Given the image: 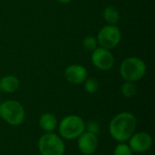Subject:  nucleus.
Returning a JSON list of instances; mask_svg holds the SVG:
<instances>
[{"instance_id":"nucleus-1","label":"nucleus","mask_w":155,"mask_h":155,"mask_svg":"<svg viewBox=\"0 0 155 155\" xmlns=\"http://www.w3.org/2000/svg\"><path fill=\"white\" fill-rule=\"evenodd\" d=\"M136 124V118L133 114L123 112L114 116L110 122L109 133L117 142L124 143L134 134Z\"/></svg>"},{"instance_id":"nucleus-2","label":"nucleus","mask_w":155,"mask_h":155,"mask_svg":"<svg viewBox=\"0 0 155 155\" xmlns=\"http://www.w3.org/2000/svg\"><path fill=\"white\" fill-rule=\"evenodd\" d=\"M120 74L125 81H139L146 74L145 63L138 57H128L121 64Z\"/></svg>"},{"instance_id":"nucleus-3","label":"nucleus","mask_w":155,"mask_h":155,"mask_svg":"<svg viewBox=\"0 0 155 155\" xmlns=\"http://www.w3.org/2000/svg\"><path fill=\"white\" fill-rule=\"evenodd\" d=\"M25 109L17 101L9 100L0 104V117L10 125L21 124L25 120Z\"/></svg>"},{"instance_id":"nucleus-4","label":"nucleus","mask_w":155,"mask_h":155,"mask_svg":"<svg viewBox=\"0 0 155 155\" xmlns=\"http://www.w3.org/2000/svg\"><path fill=\"white\" fill-rule=\"evenodd\" d=\"M84 132H85V124L83 118L77 115H67L59 124V134L66 140L78 138Z\"/></svg>"},{"instance_id":"nucleus-5","label":"nucleus","mask_w":155,"mask_h":155,"mask_svg":"<svg viewBox=\"0 0 155 155\" xmlns=\"http://www.w3.org/2000/svg\"><path fill=\"white\" fill-rule=\"evenodd\" d=\"M38 149L41 155H64L65 146L63 140L57 134L46 133L40 137Z\"/></svg>"},{"instance_id":"nucleus-6","label":"nucleus","mask_w":155,"mask_h":155,"mask_svg":"<svg viewBox=\"0 0 155 155\" xmlns=\"http://www.w3.org/2000/svg\"><path fill=\"white\" fill-rule=\"evenodd\" d=\"M96 39L100 47L111 50L119 45L122 39V34L118 26L107 25L99 31Z\"/></svg>"},{"instance_id":"nucleus-7","label":"nucleus","mask_w":155,"mask_h":155,"mask_svg":"<svg viewBox=\"0 0 155 155\" xmlns=\"http://www.w3.org/2000/svg\"><path fill=\"white\" fill-rule=\"evenodd\" d=\"M92 63L96 68L107 71L114 66V57L110 50L103 47H97L92 52Z\"/></svg>"},{"instance_id":"nucleus-8","label":"nucleus","mask_w":155,"mask_h":155,"mask_svg":"<svg viewBox=\"0 0 155 155\" xmlns=\"http://www.w3.org/2000/svg\"><path fill=\"white\" fill-rule=\"evenodd\" d=\"M129 146L131 150L137 153H142L149 151L153 146L152 136L145 132L134 134L129 139Z\"/></svg>"},{"instance_id":"nucleus-9","label":"nucleus","mask_w":155,"mask_h":155,"mask_svg":"<svg viewBox=\"0 0 155 155\" xmlns=\"http://www.w3.org/2000/svg\"><path fill=\"white\" fill-rule=\"evenodd\" d=\"M78 149L84 155L93 154L98 147V137L96 134L84 132L78 137Z\"/></svg>"},{"instance_id":"nucleus-10","label":"nucleus","mask_w":155,"mask_h":155,"mask_svg":"<svg viewBox=\"0 0 155 155\" xmlns=\"http://www.w3.org/2000/svg\"><path fill=\"white\" fill-rule=\"evenodd\" d=\"M64 77L71 84H80L87 78V70L81 64H72L65 69Z\"/></svg>"},{"instance_id":"nucleus-11","label":"nucleus","mask_w":155,"mask_h":155,"mask_svg":"<svg viewBox=\"0 0 155 155\" xmlns=\"http://www.w3.org/2000/svg\"><path fill=\"white\" fill-rule=\"evenodd\" d=\"M19 88V80L15 75H5L0 79V90L5 93H15Z\"/></svg>"},{"instance_id":"nucleus-12","label":"nucleus","mask_w":155,"mask_h":155,"mask_svg":"<svg viewBox=\"0 0 155 155\" xmlns=\"http://www.w3.org/2000/svg\"><path fill=\"white\" fill-rule=\"evenodd\" d=\"M39 125L46 133H52L57 126V119L53 114L45 113L39 119Z\"/></svg>"},{"instance_id":"nucleus-13","label":"nucleus","mask_w":155,"mask_h":155,"mask_svg":"<svg viewBox=\"0 0 155 155\" xmlns=\"http://www.w3.org/2000/svg\"><path fill=\"white\" fill-rule=\"evenodd\" d=\"M104 19L108 23V25H115L120 20V13L114 6H107L103 12Z\"/></svg>"},{"instance_id":"nucleus-14","label":"nucleus","mask_w":155,"mask_h":155,"mask_svg":"<svg viewBox=\"0 0 155 155\" xmlns=\"http://www.w3.org/2000/svg\"><path fill=\"white\" fill-rule=\"evenodd\" d=\"M121 91H122V94H123V95L124 97L131 98V97H134L136 94L137 87H136V85H135V84L134 82L125 81V83H124L122 87H121Z\"/></svg>"},{"instance_id":"nucleus-15","label":"nucleus","mask_w":155,"mask_h":155,"mask_svg":"<svg viewBox=\"0 0 155 155\" xmlns=\"http://www.w3.org/2000/svg\"><path fill=\"white\" fill-rule=\"evenodd\" d=\"M84 83V89L87 93L89 94H94L97 92L98 88H99V84L97 82V80L94 77H87L85 79Z\"/></svg>"},{"instance_id":"nucleus-16","label":"nucleus","mask_w":155,"mask_h":155,"mask_svg":"<svg viewBox=\"0 0 155 155\" xmlns=\"http://www.w3.org/2000/svg\"><path fill=\"white\" fill-rule=\"evenodd\" d=\"M97 45H98V42L94 36H86L83 40V46L88 52H93L94 50H95L98 47Z\"/></svg>"},{"instance_id":"nucleus-17","label":"nucleus","mask_w":155,"mask_h":155,"mask_svg":"<svg viewBox=\"0 0 155 155\" xmlns=\"http://www.w3.org/2000/svg\"><path fill=\"white\" fill-rule=\"evenodd\" d=\"M114 155H133V151L129 145L124 143H121L115 147Z\"/></svg>"},{"instance_id":"nucleus-18","label":"nucleus","mask_w":155,"mask_h":155,"mask_svg":"<svg viewBox=\"0 0 155 155\" xmlns=\"http://www.w3.org/2000/svg\"><path fill=\"white\" fill-rule=\"evenodd\" d=\"M85 130L88 133H91V134H94L97 135L100 133L101 125L98 123L94 122V121H91L87 124H85Z\"/></svg>"},{"instance_id":"nucleus-19","label":"nucleus","mask_w":155,"mask_h":155,"mask_svg":"<svg viewBox=\"0 0 155 155\" xmlns=\"http://www.w3.org/2000/svg\"><path fill=\"white\" fill-rule=\"evenodd\" d=\"M56 1L59 3H62V4H67V3H70L72 0H56Z\"/></svg>"}]
</instances>
